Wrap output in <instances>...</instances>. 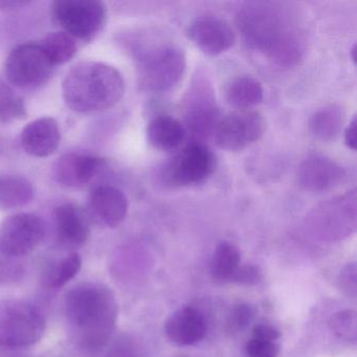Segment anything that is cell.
Returning a JSON list of instances; mask_svg holds the SVG:
<instances>
[{
  "mask_svg": "<svg viewBox=\"0 0 357 357\" xmlns=\"http://www.w3.org/2000/svg\"><path fill=\"white\" fill-rule=\"evenodd\" d=\"M244 43L284 68L302 59L304 43L296 16L287 7L271 1L248 3L237 14Z\"/></svg>",
  "mask_w": 357,
  "mask_h": 357,
  "instance_id": "cell-1",
  "label": "cell"
},
{
  "mask_svg": "<svg viewBox=\"0 0 357 357\" xmlns=\"http://www.w3.org/2000/svg\"><path fill=\"white\" fill-rule=\"evenodd\" d=\"M66 311L77 344L89 353L99 352L116 328L118 304L109 288L84 283L68 292Z\"/></svg>",
  "mask_w": 357,
  "mask_h": 357,
  "instance_id": "cell-2",
  "label": "cell"
},
{
  "mask_svg": "<svg viewBox=\"0 0 357 357\" xmlns=\"http://www.w3.org/2000/svg\"><path fill=\"white\" fill-rule=\"evenodd\" d=\"M124 93L125 82L121 73L102 62L77 64L62 83L64 102L79 114H93L114 107Z\"/></svg>",
  "mask_w": 357,
  "mask_h": 357,
  "instance_id": "cell-3",
  "label": "cell"
},
{
  "mask_svg": "<svg viewBox=\"0 0 357 357\" xmlns=\"http://www.w3.org/2000/svg\"><path fill=\"white\" fill-rule=\"evenodd\" d=\"M135 55L139 85L145 91L164 93L174 87L185 74V52L174 43H150L135 50Z\"/></svg>",
  "mask_w": 357,
  "mask_h": 357,
  "instance_id": "cell-4",
  "label": "cell"
},
{
  "mask_svg": "<svg viewBox=\"0 0 357 357\" xmlns=\"http://www.w3.org/2000/svg\"><path fill=\"white\" fill-rule=\"evenodd\" d=\"M216 169V156L212 150L193 142L179 149L162 167L160 176L169 187L200 185L210 178Z\"/></svg>",
  "mask_w": 357,
  "mask_h": 357,
  "instance_id": "cell-5",
  "label": "cell"
},
{
  "mask_svg": "<svg viewBox=\"0 0 357 357\" xmlns=\"http://www.w3.org/2000/svg\"><path fill=\"white\" fill-rule=\"evenodd\" d=\"M45 323L40 311L22 300L0 302V344L31 346L43 337Z\"/></svg>",
  "mask_w": 357,
  "mask_h": 357,
  "instance_id": "cell-6",
  "label": "cell"
},
{
  "mask_svg": "<svg viewBox=\"0 0 357 357\" xmlns=\"http://www.w3.org/2000/svg\"><path fill=\"white\" fill-rule=\"evenodd\" d=\"M311 231L323 240L333 241L348 237L356 229V191L326 200L309 214Z\"/></svg>",
  "mask_w": 357,
  "mask_h": 357,
  "instance_id": "cell-7",
  "label": "cell"
},
{
  "mask_svg": "<svg viewBox=\"0 0 357 357\" xmlns=\"http://www.w3.org/2000/svg\"><path fill=\"white\" fill-rule=\"evenodd\" d=\"M52 14L64 33L91 40L105 26L107 8L98 0H57L52 5Z\"/></svg>",
  "mask_w": 357,
  "mask_h": 357,
  "instance_id": "cell-8",
  "label": "cell"
},
{
  "mask_svg": "<svg viewBox=\"0 0 357 357\" xmlns=\"http://www.w3.org/2000/svg\"><path fill=\"white\" fill-rule=\"evenodd\" d=\"M54 66L40 43H24L12 50L6 62V74L20 89H36L51 78Z\"/></svg>",
  "mask_w": 357,
  "mask_h": 357,
  "instance_id": "cell-9",
  "label": "cell"
},
{
  "mask_svg": "<svg viewBox=\"0 0 357 357\" xmlns=\"http://www.w3.org/2000/svg\"><path fill=\"white\" fill-rule=\"evenodd\" d=\"M266 130V121L254 109L235 110L221 116L215 128L217 146L227 151H241L258 142Z\"/></svg>",
  "mask_w": 357,
  "mask_h": 357,
  "instance_id": "cell-10",
  "label": "cell"
},
{
  "mask_svg": "<svg viewBox=\"0 0 357 357\" xmlns=\"http://www.w3.org/2000/svg\"><path fill=\"white\" fill-rule=\"evenodd\" d=\"M45 233V225L36 215H12L0 225V252L10 257L26 256L40 244Z\"/></svg>",
  "mask_w": 357,
  "mask_h": 357,
  "instance_id": "cell-11",
  "label": "cell"
},
{
  "mask_svg": "<svg viewBox=\"0 0 357 357\" xmlns=\"http://www.w3.org/2000/svg\"><path fill=\"white\" fill-rule=\"evenodd\" d=\"M220 119L210 85L197 82L185 103V129L199 137H213Z\"/></svg>",
  "mask_w": 357,
  "mask_h": 357,
  "instance_id": "cell-12",
  "label": "cell"
},
{
  "mask_svg": "<svg viewBox=\"0 0 357 357\" xmlns=\"http://www.w3.org/2000/svg\"><path fill=\"white\" fill-rule=\"evenodd\" d=\"M192 43L208 56H218L229 51L236 43L235 33L225 20L214 15L199 16L188 29Z\"/></svg>",
  "mask_w": 357,
  "mask_h": 357,
  "instance_id": "cell-13",
  "label": "cell"
},
{
  "mask_svg": "<svg viewBox=\"0 0 357 357\" xmlns=\"http://www.w3.org/2000/svg\"><path fill=\"white\" fill-rule=\"evenodd\" d=\"M346 178V171L337 162L321 154H310L298 167V181L309 192L321 193L338 187Z\"/></svg>",
  "mask_w": 357,
  "mask_h": 357,
  "instance_id": "cell-14",
  "label": "cell"
},
{
  "mask_svg": "<svg viewBox=\"0 0 357 357\" xmlns=\"http://www.w3.org/2000/svg\"><path fill=\"white\" fill-rule=\"evenodd\" d=\"M103 158L84 153H68L54 166V177L66 188H82L91 183L105 168Z\"/></svg>",
  "mask_w": 357,
  "mask_h": 357,
  "instance_id": "cell-15",
  "label": "cell"
},
{
  "mask_svg": "<svg viewBox=\"0 0 357 357\" xmlns=\"http://www.w3.org/2000/svg\"><path fill=\"white\" fill-rule=\"evenodd\" d=\"M128 206L126 195L112 185L96 187L89 195L91 214L108 227H116L124 221Z\"/></svg>",
  "mask_w": 357,
  "mask_h": 357,
  "instance_id": "cell-16",
  "label": "cell"
},
{
  "mask_svg": "<svg viewBox=\"0 0 357 357\" xmlns=\"http://www.w3.org/2000/svg\"><path fill=\"white\" fill-rule=\"evenodd\" d=\"M60 139L59 125L55 119L49 116L29 123L22 133V148L35 158H47L55 153Z\"/></svg>",
  "mask_w": 357,
  "mask_h": 357,
  "instance_id": "cell-17",
  "label": "cell"
},
{
  "mask_svg": "<svg viewBox=\"0 0 357 357\" xmlns=\"http://www.w3.org/2000/svg\"><path fill=\"white\" fill-rule=\"evenodd\" d=\"M204 315L193 307H183L167 319L165 331L171 342L178 346H193L206 334Z\"/></svg>",
  "mask_w": 357,
  "mask_h": 357,
  "instance_id": "cell-18",
  "label": "cell"
},
{
  "mask_svg": "<svg viewBox=\"0 0 357 357\" xmlns=\"http://www.w3.org/2000/svg\"><path fill=\"white\" fill-rule=\"evenodd\" d=\"M58 237L70 246H81L89 237V222L85 213L76 204H64L55 210Z\"/></svg>",
  "mask_w": 357,
  "mask_h": 357,
  "instance_id": "cell-19",
  "label": "cell"
},
{
  "mask_svg": "<svg viewBox=\"0 0 357 357\" xmlns=\"http://www.w3.org/2000/svg\"><path fill=\"white\" fill-rule=\"evenodd\" d=\"M187 135V129L174 116H155L147 127V139L154 149L160 151H174L181 147Z\"/></svg>",
  "mask_w": 357,
  "mask_h": 357,
  "instance_id": "cell-20",
  "label": "cell"
},
{
  "mask_svg": "<svg viewBox=\"0 0 357 357\" xmlns=\"http://www.w3.org/2000/svg\"><path fill=\"white\" fill-rule=\"evenodd\" d=\"M262 85L250 77H238L227 85L225 98L236 110L252 109L263 101Z\"/></svg>",
  "mask_w": 357,
  "mask_h": 357,
  "instance_id": "cell-21",
  "label": "cell"
},
{
  "mask_svg": "<svg viewBox=\"0 0 357 357\" xmlns=\"http://www.w3.org/2000/svg\"><path fill=\"white\" fill-rule=\"evenodd\" d=\"M344 122V112L340 105L331 104L315 112L309 120L311 135L321 142L337 137Z\"/></svg>",
  "mask_w": 357,
  "mask_h": 357,
  "instance_id": "cell-22",
  "label": "cell"
},
{
  "mask_svg": "<svg viewBox=\"0 0 357 357\" xmlns=\"http://www.w3.org/2000/svg\"><path fill=\"white\" fill-rule=\"evenodd\" d=\"M34 197V188L26 177L16 174L0 175V208H20Z\"/></svg>",
  "mask_w": 357,
  "mask_h": 357,
  "instance_id": "cell-23",
  "label": "cell"
},
{
  "mask_svg": "<svg viewBox=\"0 0 357 357\" xmlns=\"http://www.w3.org/2000/svg\"><path fill=\"white\" fill-rule=\"evenodd\" d=\"M241 265V254L237 246L222 242L217 246L211 262L213 279L221 283L231 282V278Z\"/></svg>",
  "mask_w": 357,
  "mask_h": 357,
  "instance_id": "cell-24",
  "label": "cell"
},
{
  "mask_svg": "<svg viewBox=\"0 0 357 357\" xmlns=\"http://www.w3.org/2000/svg\"><path fill=\"white\" fill-rule=\"evenodd\" d=\"M40 45L53 66L66 63L78 51L74 37L64 32L51 33Z\"/></svg>",
  "mask_w": 357,
  "mask_h": 357,
  "instance_id": "cell-25",
  "label": "cell"
},
{
  "mask_svg": "<svg viewBox=\"0 0 357 357\" xmlns=\"http://www.w3.org/2000/svg\"><path fill=\"white\" fill-rule=\"evenodd\" d=\"M26 116L24 100L5 83L0 82V122H14Z\"/></svg>",
  "mask_w": 357,
  "mask_h": 357,
  "instance_id": "cell-26",
  "label": "cell"
},
{
  "mask_svg": "<svg viewBox=\"0 0 357 357\" xmlns=\"http://www.w3.org/2000/svg\"><path fill=\"white\" fill-rule=\"evenodd\" d=\"M330 327L335 335L348 342H356L357 317L353 310H342L335 313L330 321Z\"/></svg>",
  "mask_w": 357,
  "mask_h": 357,
  "instance_id": "cell-27",
  "label": "cell"
},
{
  "mask_svg": "<svg viewBox=\"0 0 357 357\" xmlns=\"http://www.w3.org/2000/svg\"><path fill=\"white\" fill-rule=\"evenodd\" d=\"M82 260L77 252H72L64 258L55 269L52 285L54 287L59 288L68 284L70 280L74 279L81 269Z\"/></svg>",
  "mask_w": 357,
  "mask_h": 357,
  "instance_id": "cell-28",
  "label": "cell"
},
{
  "mask_svg": "<svg viewBox=\"0 0 357 357\" xmlns=\"http://www.w3.org/2000/svg\"><path fill=\"white\" fill-rule=\"evenodd\" d=\"M255 311L250 305L238 304L231 309L227 319V330L229 333H239L248 327L254 319Z\"/></svg>",
  "mask_w": 357,
  "mask_h": 357,
  "instance_id": "cell-29",
  "label": "cell"
},
{
  "mask_svg": "<svg viewBox=\"0 0 357 357\" xmlns=\"http://www.w3.org/2000/svg\"><path fill=\"white\" fill-rule=\"evenodd\" d=\"M338 289L351 298H356L357 268L356 263H348L338 273L336 279Z\"/></svg>",
  "mask_w": 357,
  "mask_h": 357,
  "instance_id": "cell-30",
  "label": "cell"
},
{
  "mask_svg": "<svg viewBox=\"0 0 357 357\" xmlns=\"http://www.w3.org/2000/svg\"><path fill=\"white\" fill-rule=\"evenodd\" d=\"M245 352L248 357H277L280 348L277 342L252 338L246 344Z\"/></svg>",
  "mask_w": 357,
  "mask_h": 357,
  "instance_id": "cell-31",
  "label": "cell"
},
{
  "mask_svg": "<svg viewBox=\"0 0 357 357\" xmlns=\"http://www.w3.org/2000/svg\"><path fill=\"white\" fill-rule=\"evenodd\" d=\"M262 279V273L256 265H240L231 283L241 285H256Z\"/></svg>",
  "mask_w": 357,
  "mask_h": 357,
  "instance_id": "cell-32",
  "label": "cell"
},
{
  "mask_svg": "<svg viewBox=\"0 0 357 357\" xmlns=\"http://www.w3.org/2000/svg\"><path fill=\"white\" fill-rule=\"evenodd\" d=\"M280 334L279 330L275 329V327L266 324H260L256 325L252 328V338L255 340H267V342H277L279 340Z\"/></svg>",
  "mask_w": 357,
  "mask_h": 357,
  "instance_id": "cell-33",
  "label": "cell"
},
{
  "mask_svg": "<svg viewBox=\"0 0 357 357\" xmlns=\"http://www.w3.org/2000/svg\"><path fill=\"white\" fill-rule=\"evenodd\" d=\"M356 128V116H354L347 126L346 130H344V143H346L347 147L353 150V151L356 150L357 146Z\"/></svg>",
  "mask_w": 357,
  "mask_h": 357,
  "instance_id": "cell-34",
  "label": "cell"
},
{
  "mask_svg": "<svg viewBox=\"0 0 357 357\" xmlns=\"http://www.w3.org/2000/svg\"><path fill=\"white\" fill-rule=\"evenodd\" d=\"M351 56H352L353 62H356V45H353L352 50H351Z\"/></svg>",
  "mask_w": 357,
  "mask_h": 357,
  "instance_id": "cell-35",
  "label": "cell"
},
{
  "mask_svg": "<svg viewBox=\"0 0 357 357\" xmlns=\"http://www.w3.org/2000/svg\"><path fill=\"white\" fill-rule=\"evenodd\" d=\"M174 357H188L187 355H185V354H179V355H176V356H174Z\"/></svg>",
  "mask_w": 357,
  "mask_h": 357,
  "instance_id": "cell-36",
  "label": "cell"
}]
</instances>
